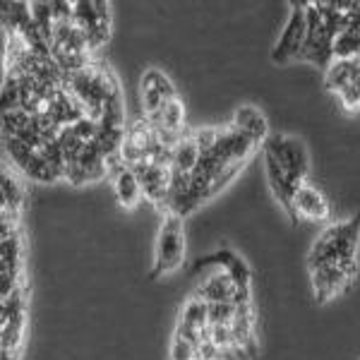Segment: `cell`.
I'll return each instance as SVG.
<instances>
[{"instance_id": "6da1fadb", "label": "cell", "mask_w": 360, "mask_h": 360, "mask_svg": "<svg viewBox=\"0 0 360 360\" xmlns=\"http://www.w3.org/2000/svg\"><path fill=\"white\" fill-rule=\"evenodd\" d=\"M193 135L200 144V164L190 178L188 193L173 209V214L183 219H188L202 205H207L221 190L229 188L248 161L257 152H262V147L238 132L231 123L221 127H200V130H193Z\"/></svg>"}, {"instance_id": "7a4b0ae2", "label": "cell", "mask_w": 360, "mask_h": 360, "mask_svg": "<svg viewBox=\"0 0 360 360\" xmlns=\"http://www.w3.org/2000/svg\"><path fill=\"white\" fill-rule=\"evenodd\" d=\"M264 173L274 200L293 219V197L310 176V154L303 139L271 132L262 147Z\"/></svg>"}, {"instance_id": "3957f363", "label": "cell", "mask_w": 360, "mask_h": 360, "mask_svg": "<svg viewBox=\"0 0 360 360\" xmlns=\"http://www.w3.org/2000/svg\"><path fill=\"white\" fill-rule=\"evenodd\" d=\"M68 89L82 106L84 118L94 120V123H98L106 113L125 111L118 75L108 63L98 60V58H94L84 70L70 75Z\"/></svg>"}, {"instance_id": "277c9868", "label": "cell", "mask_w": 360, "mask_h": 360, "mask_svg": "<svg viewBox=\"0 0 360 360\" xmlns=\"http://www.w3.org/2000/svg\"><path fill=\"white\" fill-rule=\"evenodd\" d=\"M307 34L298 63L327 70L334 63V39L344 15V0H305Z\"/></svg>"}, {"instance_id": "5b68a950", "label": "cell", "mask_w": 360, "mask_h": 360, "mask_svg": "<svg viewBox=\"0 0 360 360\" xmlns=\"http://www.w3.org/2000/svg\"><path fill=\"white\" fill-rule=\"evenodd\" d=\"M360 212L346 221L327 224L315 236L307 250V264H339L348 269H360Z\"/></svg>"}, {"instance_id": "8992f818", "label": "cell", "mask_w": 360, "mask_h": 360, "mask_svg": "<svg viewBox=\"0 0 360 360\" xmlns=\"http://www.w3.org/2000/svg\"><path fill=\"white\" fill-rule=\"evenodd\" d=\"M72 10L75 3H53L56 25H53V34H51V58H53L56 65L68 77L79 72V70H84L94 60L82 32L72 22Z\"/></svg>"}, {"instance_id": "52a82bcc", "label": "cell", "mask_w": 360, "mask_h": 360, "mask_svg": "<svg viewBox=\"0 0 360 360\" xmlns=\"http://www.w3.org/2000/svg\"><path fill=\"white\" fill-rule=\"evenodd\" d=\"M29 322V281L20 283L13 293L3 295L0 303V348L3 358L0 360H22L25 351V336Z\"/></svg>"}, {"instance_id": "ba28073f", "label": "cell", "mask_w": 360, "mask_h": 360, "mask_svg": "<svg viewBox=\"0 0 360 360\" xmlns=\"http://www.w3.org/2000/svg\"><path fill=\"white\" fill-rule=\"evenodd\" d=\"M185 262V219L173 212L161 217L159 233L154 243V259L149 269V281L164 278L178 271Z\"/></svg>"}, {"instance_id": "9c48e42d", "label": "cell", "mask_w": 360, "mask_h": 360, "mask_svg": "<svg viewBox=\"0 0 360 360\" xmlns=\"http://www.w3.org/2000/svg\"><path fill=\"white\" fill-rule=\"evenodd\" d=\"M72 22L82 32L91 56L103 51L106 44L111 41V32H113L111 3H103V0H77L72 10Z\"/></svg>"}, {"instance_id": "30bf717a", "label": "cell", "mask_w": 360, "mask_h": 360, "mask_svg": "<svg viewBox=\"0 0 360 360\" xmlns=\"http://www.w3.org/2000/svg\"><path fill=\"white\" fill-rule=\"evenodd\" d=\"M324 89L339 98L344 111L360 113V58L334 60L324 70Z\"/></svg>"}, {"instance_id": "8fae6325", "label": "cell", "mask_w": 360, "mask_h": 360, "mask_svg": "<svg viewBox=\"0 0 360 360\" xmlns=\"http://www.w3.org/2000/svg\"><path fill=\"white\" fill-rule=\"evenodd\" d=\"M288 8H291V13H288L286 27H283L274 49H271V63H274V65L298 63L300 53H303V46H305V34H307L305 0H291Z\"/></svg>"}, {"instance_id": "7c38bea8", "label": "cell", "mask_w": 360, "mask_h": 360, "mask_svg": "<svg viewBox=\"0 0 360 360\" xmlns=\"http://www.w3.org/2000/svg\"><path fill=\"white\" fill-rule=\"evenodd\" d=\"M139 98H142V118L154 125L161 113L180 96L166 72H161L159 68H149L139 79Z\"/></svg>"}, {"instance_id": "4fadbf2b", "label": "cell", "mask_w": 360, "mask_h": 360, "mask_svg": "<svg viewBox=\"0 0 360 360\" xmlns=\"http://www.w3.org/2000/svg\"><path fill=\"white\" fill-rule=\"evenodd\" d=\"M3 295L13 293L20 283L27 281L25 274V238H22L20 224L3 221Z\"/></svg>"}, {"instance_id": "5bb4252c", "label": "cell", "mask_w": 360, "mask_h": 360, "mask_svg": "<svg viewBox=\"0 0 360 360\" xmlns=\"http://www.w3.org/2000/svg\"><path fill=\"white\" fill-rule=\"evenodd\" d=\"M3 139H5V154L10 156V161L15 164L17 171H22L27 178L37 180V183H56V180L63 178L58 173V168L39 149L29 147V144L13 137H3Z\"/></svg>"}, {"instance_id": "9a60e30c", "label": "cell", "mask_w": 360, "mask_h": 360, "mask_svg": "<svg viewBox=\"0 0 360 360\" xmlns=\"http://www.w3.org/2000/svg\"><path fill=\"white\" fill-rule=\"evenodd\" d=\"M360 58V0H344V15L334 39V60Z\"/></svg>"}, {"instance_id": "2e32d148", "label": "cell", "mask_w": 360, "mask_h": 360, "mask_svg": "<svg viewBox=\"0 0 360 360\" xmlns=\"http://www.w3.org/2000/svg\"><path fill=\"white\" fill-rule=\"evenodd\" d=\"M108 178H111L115 200H118V205L123 209L130 212V209H135L144 202V193H142V185H139L137 173L120 156L108 159Z\"/></svg>"}, {"instance_id": "e0dca14e", "label": "cell", "mask_w": 360, "mask_h": 360, "mask_svg": "<svg viewBox=\"0 0 360 360\" xmlns=\"http://www.w3.org/2000/svg\"><path fill=\"white\" fill-rule=\"evenodd\" d=\"M329 219H332V205H329V200L324 197L322 190L307 180L293 197V219L291 221L293 224H300V221L322 224V221H329Z\"/></svg>"}, {"instance_id": "ac0fdd59", "label": "cell", "mask_w": 360, "mask_h": 360, "mask_svg": "<svg viewBox=\"0 0 360 360\" xmlns=\"http://www.w3.org/2000/svg\"><path fill=\"white\" fill-rule=\"evenodd\" d=\"M233 353L240 360L257 358V336H255V310L250 303H238L233 317Z\"/></svg>"}, {"instance_id": "d6986e66", "label": "cell", "mask_w": 360, "mask_h": 360, "mask_svg": "<svg viewBox=\"0 0 360 360\" xmlns=\"http://www.w3.org/2000/svg\"><path fill=\"white\" fill-rule=\"evenodd\" d=\"M193 295L200 300H205L207 305H214V303H250V300H252V295L240 293L238 283L231 278V274H226L224 269H219L217 274L209 276Z\"/></svg>"}, {"instance_id": "ffe728a7", "label": "cell", "mask_w": 360, "mask_h": 360, "mask_svg": "<svg viewBox=\"0 0 360 360\" xmlns=\"http://www.w3.org/2000/svg\"><path fill=\"white\" fill-rule=\"evenodd\" d=\"M209 264H219L226 274H231V278L238 283L243 295H252V271L245 264V259L240 255H236L233 250H217L214 255H207V257H200V262L195 264V269L200 266H209Z\"/></svg>"}, {"instance_id": "44dd1931", "label": "cell", "mask_w": 360, "mask_h": 360, "mask_svg": "<svg viewBox=\"0 0 360 360\" xmlns=\"http://www.w3.org/2000/svg\"><path fill=\"white\" fill-rule=\"evenodd\" d=\"M231 125H233L238 132H243L245 137L252 139L257 147H264L266 137L271 135L269 125H266L264 113L259 111V108L250 106V103H245V106L238 108V111L233 113V120H231Z\"/></svg>"}, {"instance_id": "7402d4cb", "label": "cell", "mask_w": 360, "mask_h": 360, "mask_svg": "<svg viewBox=\"0 0 360 360\" xmlns=\"http://www.w3.org/2000/svg\"><path fill=\"white\" fill-rule=\"evenodd\" d=\"M27 190L25 183L10 171L8 166L3 168V221L20 224L22 209H25Z\"/></svg>"}]
</instances>
